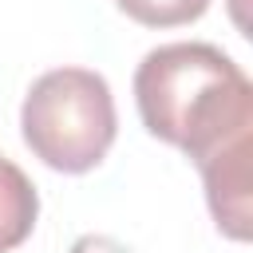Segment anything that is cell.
<instances>
[{"mask_svg":"<svg viewBox=\"0 0 253 253\" xmlns=\"http://www.w3.org/2000/svg\"><path fill=\"white\" fill-rule=\"evenodd\" d=\"M134 107L142 126L178 146L194 166L253 142V83L213 43H162L134 71Z\"/></svg>","mask_w":253,"mask_h":253,"instance_id":"1","label":"cell"},{"mask_svg":"<svg viewBox=\"0 0 253 253\" xmlns=\"http://www.w3.org/2000/svg\"><path fill=\"white\" fill-rule=\"evenodd\" d=\"M249 154L253 142H237L198 166L206 182V202L217 229L233 241H249Z\"/></svg>","mask_w":253,"mask_h":253,"instance_id":"3","label":"cell"},{"mask_svg":"<svg viewBox=\"0 0 253 253\" xmlns=\"http://www.w3.org/2000/svg\"><path fill=\"white\" fill-rule=\"evenodd\" d=\"M20 134L24 146L59 174L95 170L119 134L115 95L107 79L87 67L43 71L24 95Z\"/></svg>","mask_w":253,"mask_h":253,"instance_id":"2","label":"cell"},{"mask_svg":"<svg viewBox=\"0 0 253 253\" xmlns=\"http://www.w3.org/2000/svg\"><path fill=\"white\" fill-rule=\"evenodd\" d=\"M115 4L142 28H182L202 20L210 8V0H115Z\"/></svg>","mask_w":253,"mask_h":253,"instance_id":"5","label":"cell"},{"mask_svg":"<svg viewBox=\"0 0 253 253\" xmlns=\"http://www.w3.org/2000/svg\"><path fill=\"white\" fill-rule=\"evenodd\" d=\"M40 217V194L32 186V178L0 154V253L20 249Z\"/></svg>","mask_w":253,"mask_h":253,"instance_id":"4","label":"cell"}]
</instances>
